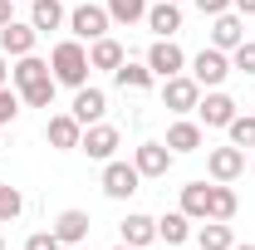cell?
I'll list each match as a JSON object with an SVG mask.
<instances>
[{
  "mask_svg": "<svg viewBox=\"0 0 255 250\" xmlns=\"http://www.w3.org/2000/svg\"><path fill=\"white\" fill-rule=\"evenodd\" d=\"M172 147L167 142H142L137 152H132V167L142 172V177H167V167H172Z\"/></svg>",
  "mask_w": 255,
  "mask_h": 250,
  "instance_id": "7c38bea8",
  "label": "cell"
},
{
  "mask_svg": "<svg viewBox=\"0 0 255 250\" xmlns=\"http://www.w3.org/2000/svg\"><path fill=\"white\" fill-rule=\"evenodd\" d=\"M15 113H20V94L0 89V127H5V123H15Z\"/></svg>",
  "mask_w": 255,
  "mask_h": 250,
  "instance_id": "d6a6232c",
  "label": "cell"
},
{
  "mask_svg": "<svg viewBox=\"0 0 255 250\" xmlns=\"http://www.w3.org/2000/svg\"><path fill=\"white\" fill-rule=\"evenodd\" d=\"M236 206H241V201H236L231 182H216V187H211V216H206V221H231Z\"/></svg>",
  "mask_w": 255,
  "mask_h": 250,
  "instance_id": "484cf974",
  "label": "cell"
},
{
  "mask_svg": "<svg viewBox=\"0 0 255 250\" xmlns=\"http://www.w3.org/2000/svg\"><path fill=\"white\" fill-rule=\"evenodd\" d=\"M15 15H10V0H0V25H10Z\"/></svg>",
  "mask_w": 255,
  "mask_h": 250,
  "instance_id": "d590c367",
  "label": "cell"
},
{
  "mask_svg": "<svg viewBox=\"0 0 255 250\" xmlns=\"http://www.w3.org/2000/svg\"><path fill=\"white\" fill-rule=\"evenodd\" d=\"M89 211H59L54 216V236H59L64 246H79V241H89Z\"/></svg>",
  "mask_w": 255,
  "mask_h": 250,
  "instance_id": "e0dca14e",
  "label": "cell"
},
{
  "mask_svg": "<svg viewBox=\"0 0 255 250\" xmlns=\"http://www.w3.org/2000/svg\"><path fill=\"white\" fill-rule=\"evenodd\" d=\"M231 10L236 15H255V0H231Z\"/></svg>",
  "mask_w": 255,
  "mask_h": 250,
  "instance_id": "e575fe53",
  "label": "cell"
},
{
  "mask_svg": "<svg viewBox=\"0 0 255 250\" xmlns=\"http://www.w3.org/2000/svg\"><path fill=\"white\" fill-rule=\"evenodd\" d=\"M20 211H25V196L10 187V182H0V221H15Z\"/></svg>",
  "mask_w": 255,
  "mask_h": 250,
  "instance_id": "f546056e",
  "label": "cell"
},
{
  "mask_svg": "<svg viewBox=\"0 0 255 250\" xmlns=\"http://www.w3.org/2000/svg\"><path fill=\"white\" fill-rule=\"evenodd\" d=\"M162 103H167L172 113H191V108L201 103V84H196L191 74H172V79H162Z\"/></svg>",
  "mask_w": 255,
  "mask_h": 250,
  "instance_id": "3957f363",
  "label": "cell"
},
{
  "mask_svg": "<svg viewBox=\"0 0 255 250\" xmlns=\"http://www.w3.org/2000/svg\"><path fill=\"white\" fill-rule=\"evenodd\" d=\"M118 64H123V44H118V39H108V34H103V39L89 44V69H108V74H113Z\"/></svg>",
  "mask_w": 255,
  "mask_h": 250,
  "instance_id": "44dd1931",
  "label": "cell"
},
{
  "mask_svg": "<svg viewBox=\"0 0 255 250\" xmlns=\"http://www.w3.org/2000/svg\"><path fill=\"white\" fill-rule=\"evenodd\" d=\"M0 250H5V236H0Z\"/></svg>",
  "mask_w": 255,
  "mask_h": 250,
  "instance_id": "ab89813d",
  "label": "cell"
},
{
  "mask_svg": "<svg viewBox=\"0 0 255 250\" xmlns=\"http://www.w3.org/2000/svg\"><path fill=\"white\" fill-rule=\"evenodd\" d=\"M196 113H201V127H231V118H236V98L221 94V89H211V94L196 103Z\"/></svg>",
  "mask_w": 255,
  "mask_h": 250,
  "instance_id": "30bf717a",
  "label": "cell"
},
{
  "mask_svg": "<svg viewBox=\"0 0 255 250\" xmlns=\"http://www.w3.org/2000/svg\"><path fill=\"white\" fill-rule=\"evenodd\" d=\"M34 39H39V30H34V25L10 20V25H0V54H10V59H25V54H34Z\"/></svg>",
  "mask_w": 255,
  "mask_h": 250,
  "instance_id": "ba28073f",
  "label": "cell"
},
{
  "mask_svg": "<svg viewBox=\"0 0 255 250\" xmlns=\"http://www.w3.org/2000/svg\"><path fill=\"white\" fill-rule=\"evenodd\" d=\"M142 182V172L132 167V162H103V196H113V201H128L132 191Z\"/></svg>",
  "mask_w": 255,
  "mask_h": 250,
  "instance_id": "5b68a950",
  "label": "cell"
},
{
  "mask_svg": "<svg viewBox=\"0 0 255 250\" xmlns=\"http://www.w3.org/2000/svg\"><path fill=\"white\" fill-rule=\"evenodd\" d=\"M64 20H69V15H64V5H59V0H34V5H30V25H34L39 34L59 30Z\"/></svg>",
  "mask_w": 255,
  "mask_h": 250,
  "instance_id": "d6986e66",
  "label": "cell"
},
{
  "mask_svg": "<svg viewBox=\"0 0 255 250\" xmlns=\"http://www.w3.org/2000/svg\"><path fill=\"white\" fill-rule=\"evenodd\" d=\"M196 10L216 20V15H226V10H231V0H196Z\"/></svg>",
  "mask_w": 255,
  "mask_h": 250,
  "instance_id": "836d02e7",
  "label": "cell"
},
{
  "mask_svg": "<svg viewBox=\"0 0 255 250\" xmlns=\"http://www.w3.org/2000/svg\"><path fill=\"white\" fill-rule=\"evenodd\" d=\"M123 246H137V250H147L152 241H157V221L152 216H142V211H132V216H123Z\"/></svg>",
  "mask_w": 255,
  "mask_h": 250,
  "instance_id": "2e32d148",
  "label": "cell"
},
{
  "mask_svg": "<svg viewBox=\"0 0 255 250\" xmlns=\"http://www.w3.org/2000/svg\"><path fill=\"white\" fill-rule=\"evenodd\" d=\"M5 79H10V69H5V54H0V89H5Z\"/></svg>",
  "mask_w": 255,
  "mask_h": 250,
  "instance_id": "8d00e7d4",
  "label": "cell"
},
{
  "mask_svg": "<svg viewBox=\"0 0 255 250\" xmlns=\"http://www.w3.org/2000/svg\"><path fill=\"white\" fill-rule=\"evenodd\" d=\"M196 246H201V250H231V246H236L231 221H206V226L196 231Z\"/></svg>",
  "mask_w": 255,
  "mask_h": 250,
  "instance_id": "ffe728a7",
  "label": "cell"
},
{
  "mask_svg": "<svg viewBox=\"0 0 255 250\" xmlns=\"http://www.w3.org/2000/svg\"><path fill=\"white\" fill-rule=\"evenodd\" d=\"M113 84H118V89H132V94H142V89H152V69H147V64L123 59L118 69H113Z\"/></svg>",
  "mask_w": 255,
  "mask_h": 250,
  "instance_id": "ac0fdd59",
  "label": "cell"
},
{
  "mask_svg": "<svg viewBox=\"0 0 255 250\" xmlns=\"http://www.w3.org/2000/svg\"><path fill=\"white\" fill-rule=\"evenodd\" d=\"M231 69L255 74V39H246V44H236V49H231Z\"/></svg>",
  "mask_w": 255,
  "mask_h": 250,
  "instance_id": "4dcf8cb0",
  "label": "cell"
},
{
  "mask_svg": "<svg viewBox=\"0 0 255 250\" xmlns=\"http://www.w3.org/2000/svg\"><path fill=\"white\" fill-rule=\"evenodd\" d=\"M25 250H64V241L54 236V231H34L30 241H25Z\"/></svg>",
  "mask_w": 255,
  "mask_h": 250,
  "instance_id": "1f68e13d",
  "label": "cell"
},
{
  "mask_svg": "<svg viewBox=\"0 0 255 250\" xmlns=\"http://www.w3.org/2000/svg\"><path fill=\"white\" fill-rule=\"evenodd\" d=\"M177 5H182V0H177Z\"/></svg>",
  "mask_w": 255,
  "mask_h": 250,
  "instance_id": "60d3db41",
  "label": "cell"
},
{
  "mask_svg": "<svg viewBox=\"0 0 255 250\" xmlns=\"http://www.w3.org/2000/svg\"><path fill=\"white\" fill-rule=\"evenodd\" d=\"M44 137H49V147L69 152V147H79V137H84V123H79L74 113H54V118H49V127H44Z\"/></svg>",
  "mask_w": 255,
  "mask_h": 250,
  "instance_id": "4fadbf2b",
  "label": "cell"
},
{
  "mask_svg": "<svg viewBox=\"0 0 255 250\" xmlns=\"http://www.w3.org/2000/svg\"><path fill=\"white\" fill-rule=\"evenodd\" d=\"M167 147H172V152H196V147H201V123H187V118L172 123L167 127Z\"/></svg>",
  "mask_w": 255,
  "mask_h": 250,
  "instance_id": "603a6c76",
  "label": "cell"
},
{
  "mask_svg": "<svg viewBox=\"0 0 255 250\" xmlns=\"http://www.w3.org/2000/svg\"><path fill=\"white\" fill-rule=\"evenodd\" d=\"M206 172H211V182H236L241 172H246V147H211L206 152Z\"/></svg>",
  "mask_w": 255,
  "mask_h": 250,
  "instance_id": "8992f818",
  "label": "cell"
},
{
  "mask_svg": "<svg viewBox=\"0 0 255 250\" xmlns=\"http://www.w3.org/2000/svg\"><path fill=\"white\" fill-rule=\"evenodd\" d=\"M10 79H15V89H30V84H39V79H49V64L34 59V54H25V59L10 69Z\"/></svg>",
  "mask_w": 255,
  "mask_h": 250,
  "instance_id": "d4e9b609",
  "label": "cell"
},
{
  "mask_svg": "<svg viewBox=\"0 0 255 250\" xmlns=\"http://www.w3.org/2000/svg\"><path fill=\"white\" fill-rule=\"evenodd\" d=\"M226 132H231V142H236V147H255V113H236Z\"/></svg>",
  "mask_w": 255,
  "mask_h": 250,
  "instance_id": "f1b7e54d",
  "label": "cell"
},
{
  "mask_svg": "<svg viewBox=\"0 0 255 250\" xmlns=\"http://www.w3.org/2000/svg\"><path fill=\"white\" fill-rule=\"evenodd\" d=\"M147 30H157V39H172V34L182 30V5H177V0L147 5Z\"/></svg>",
  "mask_w": 255,
  "mask_h": 250,
  "instance_id": "5bb4252c",
  "label": "cell"
},
{
  "mask_svg": "<svg viewBox=\"0 0 255 250\" xmlns=\"http://www.w3.org/2000/svg\"><path fill=\"white\" fill-rule=\"evenodd\" d=\"M69 113H74V118H79L84 127H89V123H98V118L108 113V94H103V89H89V84H84V89L74 94V108H69Z\"/></svg>",
  "mask_w": 255,
  "mask_h": 250,
  "instance_id": "9a60e30c",
  "label": "cell"
},
{
  "mask_svg": "<svg viewBox=\"0 0 255 250\" xmlns=\"http://www.w3.org/2000/svg\"><path fill=\"white\" fill-rule=\"evenodd\" d=\"M108 25H113V15H108V5H79V10H69V30H74V39H103L108 34Z\"/></svg>",
  "mask_w": 255,
  "mask_h": 250,
  "instance_id": "7a4b0ae2",
  "label": "cell"
},
{
  "mask_svg": "<svg viewBox=\"0 0 255 250\" xmlns=\"http://www.w3.org/2000/svg\"><path fill=\"white\" fill-rule=\"evenodd\" d=\"M54 89H59V84H54V74H49V79H39L30 89H20V103H25V108H49V103H54Z\"/></svg>",
  "mask_w": 255,
  "mask_h": 250,
  "instance_id": "4316f807",
  "label": "cell"
},
{
  "mask_svg": "<svg viewBox=\"0 0 255 250\" xmlns=\"http://www.w3.org/2000/svg\"><path fill=\"white\" fill-rule=\"evenodd\" d=\"M191 236V216L187 211H167V216L157 221V241H167V246H182Z\"/></svg>",
  "mask_w": 255,
  "mask_h": 250,
  "instance_id": "cb8c5ba5",
  "label": "cell"
},
{
  "mask_svg": "<svg viewBox=\"0 0 255 250\" xmlns=\"http://www.w3.org/2000/svg\"><path fill=\"white\" fill-rule=\"evenodd\" d=\"M118 127H108V123H89L84 127V137H79V147L94 157V162H113V152H118Z\"/></svg>",
  "mask_w": 255,
  "mask_h": 250,
  "instance_id": "52a82bcc",
  "label": "cell"
},
{
  "mask_svg": "<svg viewBox=\"0 0 255 250\" xmlns=\"http://www.w3.org/2000/svg\"><path fill=\"white\" fill-rule=\"evenodd\" d=\"M108 15L118 25H132V20H147V0H108Z\"/></svg>",
  "mask_w": 255,
  "mask_h": 250,
  "instance_id": "83f0119b",
  "label": "cell"
},
{
  "mask_svg": "<svg viewBox=\"0 0 255 250\" xmlns=\"http://www.w3.org/2000/svg\"><path fill=\"white\" fill-rule=\"evenodd\" d=\"M147 69H152V79H172V74L187 69V54H182L172 39H157V44L147 49Z\"/></svg>",
  "mask_w": 255,
  "mask_h": 250,
  "instance_id": "9c48e42d",
  "label": "cell"
},
{
  "mask_svg": "<svg viewBox=\"0 0 255 250\" xmlns=\"http://www.w3.org/2000/svg\"><path fill=\"white\" fill-rule=\"evenodd\" d=\"M113 250H137V246H113Z\"/></svg>",
  "mask_w": 255,
  "mask_h": 250,
  "instance_id": "f35d334b",
  "label": "cell"
},
{
  "mask_svg": "<svg viewBox=\"0 0 255 250\" xmlns=\"http://www.w3.org/2000/svg\"><path fill=\"white\" fill-rule=\"evenodd\" d=\"M226 74H231V59H226V49H201V54L191 59V79H196L201 89H221Z\"/></svg>",
  "mask_w": 255,
  "mask_h": 250,
  "instance_id": "277c9868",
  "label": "cell"
},
{
  "mask_svg": "<svg viewBox=\"0 0 255 250\" xmlns=\"http://www.w3.org/2000/svg\"><path fill=\"white\" fill-rule=\"evenodd\" d=\"M49 74H54V84L84 89V84H89V49H84L79 39H64V44H54V54H49Z\"/></svg>",
  "mask_w": 255,
  "mask_h": 250,
  "instance_id": "6da1fadb",
  "label": "cell"
},
{
  "mask_svg": "<svg viewBox=\"0 0 255 250\" xmlns=\"http://www.w3.org/2000/svg\"><path fill=\"white\" fill-rule=\"evenodd\" d=\"M231 250H255V246H231Z\"/></svg>",
  "mask_w": 255,
  "mask_h": 250,
  "instance_id": "74e56055",
  "label": "cell"
},
{
  "mask_svg": "<svg viewBox=\"0 0 255 250\" xmlns=\"http://www.w3.org/2000/svg\"><path fill=\"white\" fill-rule=\"evenodd\" d=\"M236 44H246V20L236 15V10H226V15H216L211 20V49H236Z\"/></svg>",
  "mask_w": 255,
  "mask_h": 250,
  "instance_id": "8fae6325",
  "label": "cell"
},
{
  "mask_svg": "<svg viewBox=\"0 0 255 250\" xmlns=\"http://www.w3.org/2000/svg\"><path fill=\"white\" fill-rule=\"evenodd\" d=\"M182 211H187L191 221H206V216H211V187H206V182L182 187Z\"/></svg>",
  "mask_w": 255,
  "mask_h": 250,
  "instance_id": "7402d4cb",
  "label": "cell"
}]
</instances>
